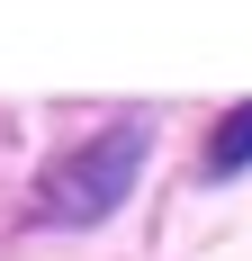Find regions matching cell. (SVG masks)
Instances as JSON below:
<instances>
[{"label": "cell", "mask_w": 252, "mask_h": 261, "mask_svg": "<svg viewBox=\"0 0 252 261\" xmlns=\"http://www.w3.org/2000/svg\"><path fill=\"white\" fill-rule=\"evenodd\" d=\"M135 162H144V126H108L90 135L81 153H63L45 171V216H63V225H90V216H108L135 189Z\"/></svg>", "instance_id": "obj_1"}, {"label": "cell", "mask_w": 252, "mask_h": 261, "mask_svg": "<svg viewBox=\"0 0 252 261\" xmlns=\"http://www.w3.org/2000/svg\"><path fill=\"white\" fill-rule=\"evenodd\" d=\"M243 162H252V99L234 108L225 126H216V144H207V171H243Z\"/></svg>", "instance_id": "obj_2"}]
</instances>
